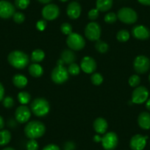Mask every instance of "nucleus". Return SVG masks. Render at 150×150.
Masks as SVG:
<instances>
[{
    "instance_id": "obj_1",
    "label": "nucleus",
    "mask_w": 150,
    "mask_h": 150,
    "mask_svg": "<svg viewBox=\"0 0 150 150\" xmlns=\"http://www.w3.org/2000/svg\"><path fill=\"white\" fill-rule=\"evenodd\" d=\"M45 132V125L39 121H32L28 122L24 127V134L30 139L41 138Z\"/></svg>"
},
{
    "instance_id": "obj_2",
    "label": "nucleus",
    "mask_w": 150,
    "mask_h": 150,
    "mask_svg": "<svg viewBox=\"0 0 150 150\" xmlns=\"http://www.w3.org/2000/svg\"><path fill=\"white\" fill-rule=\"evenodd\" d=\"M8 60L10 64L15 69H23L28 65L29 57L24 52L15 50L8 54Z\"/></svg>"
},
{
    "instance_id": "obj_3",
    "label": "nucleus",
    "mask_w": 150,
    "mask_h": 150,
    "mask_svg": "<svg viewBox=\"0 0 150 150\" xmlns=\"http://www.w3.org/2000/svg\"><path fill=\"white\" fill-rule=\"evenodd\" d=\"M32 112L38 117H44L50 112V105L48 101L44 98H36L30 105Z\"/></svg>"
},
{
    "instance_id": "obj_4",
    "label": "nucleus",
    "mask_w": 150,
    "mask_h": 150,
    "mask_svg": "<svg viewBox=\"0 0 150 150\" xmlns=\"http://www.w3.org/2000/svg\"><path fill=\"white\" fill-rule=\"evenodd\" d=\"M68 47L74 51H79L83 50L86 46V41L83 36L77 33H71L69 35L66 39Z\"/></svg>"
},
{
    "instance_id": "obj_5",
    "label": "nucleus",
    "mask_w": 150,
    "mask_h": 150,
    "mask_svg": "<svg viewBox=\"0 0 150 150\" xmlns=\"http://www.w3.org/2000/svg\"><path fill=\"white\" fill-rule=\"evenodd\" d=\"M117 17L122 22L127 24H134L138 20V14L130 8H122L118 11Z\"/></svg>"
},
{
    "instance_id": "obj_6",
    "label": "nucleus",
    "mask_w": 150,
    "mask_h": 150,
    "mask_svg": "<svg viewBox=\"0 0 150 150\" xmlns=\"http://www.w3.org/2000/svg\"><path fill=\"white\" fill-rule=\"evenodd\" d=\"M69 71L63 66H57L52 70L51 78L56 84H63L69 79Z\"/></svg>"
},
{
    "instance_id": "obj_7",
    "label": "nucleus",
    "mask_w": 150,
    "mask_h": 150,
    "mask_svg": "<svg viewBox=\"0 0 150 150\" xmlns=\"http://www.w3.org/2000/svg\"><path fill=\"white\" fill-rule=\"evenodd\" d=\"M102 146L105 150H114L119 144V138L114 132H107L102 137Z\"/></svg>"
},
{
    "instance_id": "obj_8",
    "label": "nucleus",
    "mask_w": 150,
    "mask_h": 150,
    "mask_svg": "<svg viewBox=\"0 0 150 150\" xmlns=\"http://www.w3.org/2000/svg\"><path fill=\"white\" fill-rule=\"evenodd\" d=\"M101 27L98 23L90 22L86 25L85 29L86 37L91 41H96L99 40L101 36Z\"/></svg>"
},
{
    "instance_id": "obj_9",
    "label": "nucleus",
    "mask_w": 150,
    "mask_h": 150,
    "mask_svg": "<svg viewBox=\"0 0 150 150\" xmlns=\"http://www.w3.org/2000/svg\"><path fill=\"white\" fill-rule=\"evenodd\" d=\"M133 68L138 74H145L150 68V60L146 56H137L133 61Z\"/></svg>"
},
{
    "instance_id": "obj_10",
    "label": "nucleus",
    "mask_w": 150,
    "mask_h": 150,
    "mask_svg": "<svg viewBox=\"0 0 150 150\" xmlns=\"http://www.w3.org/2000/svg\"><path fill=\"white\" fill-rule=\"evenodd\" d=\"M149 91L144 86H138L132 93V102L137 105H141L148 99Z\"/></svg>"
},
{
    "instance_id": "obj_11",
    "label": "nucleus",
    "mask_w": 150,
    "mask_h": 150,
    "mask_svg": "<svg viewBox=\"0 0 150 150\" xmlns=\"http://www.w3.org/2000/svg\"><path fill=\"white\" fill-rule=\"evenodd\" d=\"M60 15V9L58 6L54 4H49L46 5L42 10V16L47 21H52L56 19Z\"/></svg>"
},
{
    "instance_id": "obj_12",
    "label": "nucleus",
    "mask_w": 150,
    "mask_h": 150,
    "mask_svg": "<svg viewBox=\"0 0 150 150\" xmlns=\"http://www.w3.org/2000/svg\"><path fill=\"white\" fill-rule=\"evenodd\" d=\"M14 5L8 1L1 0L0 1V18L8 19L13 17L16 13Z\"/></svg>"
},
{
    "instance_id": "obj_13",
    "label": "nucleus",
    "mask_w": 150,
    "mask_h": 150,
    "mask_svg": "<svg viewBox=\"0 0 150 150\" xmlns=\"http://www.w3.org/2000/svg\"><path fill=\"white\" fill-rule=\"evenodd\" d=\"M148 136L136 134L132 137L129 141V147L132 150H143L146 145Z\"/></svg>"
},
{
    "instance_id": "obj_14",
    "label": "nucleus",
    "mask_w": 150,
    "mask_h": 150,
    "mask_svg": "<svg viewBox=\"0 0 150 150\" xmlns=\"http://www.w3.org/2000/svg\"><path fill=\"white\" fill-rule=\"evenodd\" d=\"M30 116H31L30 110L26 105H21L18 107L15 112L16 119L18 123H26L30 119Z\"/></svg>"
},
{
    "instance_id": "obj_15",
    "label": "nucleus",
    "mask_w": 150,
    "mask_h": 150,
    "mask_svg": "<svg viewBox=\"0 0 150 150\" xmlns=\"http://www.w3.org/2000/svg\"><path fill=\"white\" fill-rule=\"evenodd\" d=\"M132 34L136 39L145 41L149 38L150 30L144 25H136L132 28Z\"/></svg>"
},
{
    "instance_id": "obj_16",
    "label": "nucleus",
    "mask_w": 150,
    "mask_h": 150,
    "mask_svg": "<svg viewBox=\"0 0 150 150\" xmlns=\"http://www.w3.org/2000/svg\"><path fill=\"white\" fill-rule=\"evenodd\" d=\"M80 67L85 73L92 74L96 71L97 65H96V61L93 57L86 56L82 59Z\"/></svg>"
},
{
    "instance_id": "obj_17",
    "label": "nucleus",
    "mask_w": 150,
    "mask_h": 150,
    "mask_svg": "<svg viewBox=\"0 0 150 150\" xmlns=\"http://www.w3.org/2000/svg\"><path fill=\"white\" fill-rule=\"evenodd\" d=\"M82 8L80 4L77 2H71L69 4L66 10L67 15L71 19H77L81 14Z\"/></svg>"
},
{
    "instance_id": "obj_18",
    "label": "nucleus",
    "mask_w": 150,
    "mask_h": 150,
    "mask_svg": "<svg viewBox=\"0 0 150 150\" xmlns=\"http://www.w3.org/2000/svg\"><path fill=\"white\" fill-rule=\"evenodd\" d=\"M93 129L98 134H105L108 129V125L107 121L103 118H97L93 122Z\"/></svg>"
},
{
    "instance_id": "obj_19",
    "label": "nucleus",
    "mask_w": 150,
    "mask_h": 150,
    "mask_svg": "<svg viewBox=\"0 0 150 150\" xmlns=\"http://www.w3.org/2000/svg\"><path fill=\"white\" fill-rule=\"evenodd\" d=\"M138 124L143 129H150V113L149 112H142L138 117Z\"/></svg>"
},
{
    "instance_id": "obj_20",
    "label": "nucleus",
    "mask_w": 150,
    "mask_h": 150,
    "mask_svg": "<svg viewBox=\"0 0 150 150\" xmlns=\"http://www.w3.org/2000/svg\"><path fill=\"white\" fill-rule=\"evenodd\" d=\"M61 59L65 64L70 65L76 60V54L71 50H65L61 53Z\"/></svg>"
},
{
    "instance_id": "obj_21",
    "label": "nucleus",
    "mask_w": 150,
    "mask_h": 150,
    "mask_svg": "<svg viewBox=\"0 0 150 150\" xmlns=\"http://www.w3.org/2000/svg\"><path fill=\"white\" fill-rule=\"evenodd\" d=\"M28 80H27V77L23 74H18L14 75L13 77V83L16 87L18 88H24L26 87L27 85Z\"/></svg>"
},
{
    "instance_id": "obj_22",
    "label": "nucleus",
    "mask_w": 150,
    "mask_h": 150,
    "mask_svg": "<svg viewBox=\"0 0 150 150\" xmlns=\"http://www.w3.org/2000/svg\"><path fill=\"white\" fill-rule=\"evenodd\" d=\"M96 9L101 12L108 11L112 6V0H96Z\"/></svg>"
},
{
    "instance_id": "obj_23",
    "label": "nucleus",
    "mask_w": 150,
    "mask_h": 150,
    "mask_svg": "<svg viewBox=\"0 0 150 150\" xmlns=\"http://www.w3.org/2000/svg\"><path fill=\"white\" fill-rule=\"evenodd\" d=\"M29 73L32 77H41L44 74V69L42 66H40L38 63H33L29 66Z\"/></svg>"
},
{
    "instance_id": "obj_24",
    "label": "nucleus",
    "mask_w": 150,
    "mask_h": 150,
    "mask_svg": "<svg viewBox=\"0 0 150 150\" xmlns=\"http://www.w3.org/2000/svg\"><path fill=\"white\" fill-rule=\"evenodd\" d=\"M11 140V133L8 129L0 130V146L7 145Z\"/></svg>"
},
{
    "instance_id": "obj_25",
    "label": "nucleus",
    "mask_w": 150,
    "mask_h": 150,
    "mask_svg": "<svg viewBox=\"0 0 150 150\" xmlns=\"http://www.w3.org/2000/svg\"><path fill=\"white\" fill-rule=\"evenodd\" d=\"M45 57V53L41 50H35L32 52L31 60L33 63H40Z\"/></svg>"
},
{
    "instance_id": "obj_26",
    "label": "nucleus",
    "mask_w": 150,
    "mask_h": 150,
    "mask_svg": "<svg viewBox=\"0 0 150 150\" xmlns=\"http://www.w3.org/2000/svg\"><path fill=\"white\" fill-rule=\"evenodd\" d=\"M31 99V96L28 92L21 91L18 94V100L21 105H27Z\"/></svg>"
},
{
    "instance_id": "obj_27",
    "label": "nucleus",
    "mask_w": 150,
    "mask_h": 150,
    "mask_svg": "<svg viewBox=\"0 0 150 150\" xmlns=\"http://www.w3.org/2000/svg\"><path fill=\"white\" fill-rule=\"evenodd\" d=\"M95 48H96V51L99 52V53H106L109 49V47L107 43L104 42L101 40H98L95 44Z\"/></svg>"
},
{
    "instance_id": "obj_28",
    "label": "nucleus",
    "mask_w": 150,
    "mask_h": 150,
    "mask_svg": "<svg viewBox=\"0 0 150 150\" xmlns=\"http://www.w3.org/2000/svg\"><path fill=\"white\" fill-rule=\"evenodd\" d=\"M116 38L120 42H126L129 38V33L127 30H122L116 35Z\"/></svg>"
},
{
    "instance_id": "obj_29",
    "label": "nucleus",
    "mask_w": 150,
    "mask_h": 150,
    "mask_svg": "<svg viewBox=\"0 0 150 150\" xmlns=\"http://www.w3.org/2000/svg\"><path fill=\"white\" fill-rule=\"evenodd\" d=\"M68 71H69V74L72 75V76H77V75H78L80 74V67L77 63H73L69 65Z\"/></svg>"
},
{
    "instance_id": "obj_30",
    "label": "nucleus",
    "mask_w": 150,
    "mask_h": 150,
    "mask_svg": "<svg viewBox=\"0 0 150 150\" xmlns=\"http://www.w3.org/2000/svg\"><path fill=\"white\" fill-rule=\"evenodd\" d=\"M91 83L93 85H95V86H99L103 82V77H102L101 74L95 73L91 75Z\"/></svg>"
},
{
    "instance_id": "obj_31",
    "label": "nucleus",
    "mask_w": 150,
    "mask_h": 150,
    "mask_svg": "<svg viewBox=\"0 0 150 150\" xmlns=\"http://www.w3.org/2000/svg\"><path fill=\"white\" fill-rule=\"evenodd\" d=\"M128 83H129V85L131 87L136 88L139 86L140 83H141V78H140L138 75L133 74L129 78Z\"/></svg>"
},
{
    "instance_id": "obj_32",
    "label": "nucleus",
    "mask_w": 150,
    "mask_h": 150,
    "mask_svg": "<svg viewBox=\"0 0 150 150\" xmlns=\"http://www.w3.org/2000/svg\"><path fill=\"white\" fill-rule=\"evenodd\" d=\"M30 0H15V5L17 8L24 10L29 6Z\"/></svg>"
},
{
    "instance_id": "obj_33",
    "label": "nucleus",
    "mask_w": 150,
    "mask_h": 150,
    "mask_svg": "<svg viewBox=\"0 0 150 150\" xmlns=\"http://www.w3.org/2000/svg\"><path fill=\"white\" fill-rule=\"evenodd\" d=\"M117 18L118 17L117 16H116V14L114 13L111 12L108 13V14L105 15L104 20H105V22L108 23V24H113V23L116 22Z\"/></svg>"
},
{
    "instance_id": "obj_34",
    "label": "nucleus",
    "mask_w": 150,
    "mask_h": 150,
    "mask_svg": "<svg viewBox=\"0 0 150 150\" xmlns=\"http://www.w3.org/2000/svg\"><path fill=\"white\" fill-rule=\"evenodd\" d=\"M38 148H39V145L35 139H30V141H27L26 144L27 150H38Z\"/></svg>"
},
{
    "instance_id": "obj_35",
    "label": "nucleus",
    "mask_w": 150,
    "mask_h": 150,
    "mask_svg": "<svg viewBox=\"0 0 150 150\" xmlns=\"http://www.w3.org/2000/svg\"><path fill=\"white\" fill-rule=\"evenodd\" d=\"M60 30L63 34L69 35L72 33V26L69 23H63L61 24Z\"/></svg>"
},
{
    "instance_id": "obj_36",
    "label": "nucleus",
    "mask_w": 150,
    "mask_h": 150,
    "mask_svg": "<svg viewBox=\"0 0 150 150\" xmlns=\"http://www.w3.org/2000/svg\"><path fill=\"white\" fill-rule=\"evenodd\" d=\"M13 21L16 23H17V24H21L25 20V16H24V15L22 13L16 12L13 16Z\"/></svg>"
},
{
    "instance_id": "obj_37",
    "label": "nucleus",
    "mask_w": 150,
    "mask_h": 150,
    "mask_svg": "<svg viewBox=\"0 0 150 150\" xmlns=\"http://www.w3.org/2000/svg\"><path fill=\"white\" fill-rule=\"evenodd\" d=\"M2 105L6 108H11L14 105V99L11 96H6L2 100Z\"/></svg>"
},
{
    "instance_id": "obj_38",
    "label": "nucleus",
    "mask_w": 150,
    "mask_h": 150,
    "mask_svg": "<svg viewBox=\"0 0 150 150\" xmlns=\"http://www.w3.org/2000/svg\"><path fill=\"white\" fill-rule=\"evenodd\" d=\"M88 18L90 20H92V21L96 20L99 17V11L96 8V9H91L88 12Z\"/></svg>"
},
{
    "instance_id": "obj_39",
    "label": "nucleus",
    "mask_w": 150,
    "mask_h": 150,
    "mask_svg": "<svg viewBox=\"0 0 150 150\" xmlns=\"http://www.w3.org/2000/svg\"><path fill=\"white\" fill-rule=\"evenodd\" d=\"M76 145L72 141H67L63 145V149L64 150H75Z\"/></svg>"
},
{
    "instance_id": "obj_40",
    "label": "nucleus",
    "mask_w": 150,
    "mask_h": 150,
    "mask_svg": "<svg viewBox=\"0 0 150 150\" xmlns=\"http://www.w3.org/2000/svg\"><path fill=\"white\" fill-rule=\"evenodd\" d=\"M46 27H47V22L44 20H39L36 24V28L39 31H43L45 30Z\"/></svg>"
},
{
    "instance_id": "obj_41",
    "label": "nucleus",
    "mask_w": 150,
    "mask_h": 150,
    "mask_svg": "<svg viewBox=\"0 0 150 150\" xmlns=\"http://www.w3.org/2000/svg\"><path fill=\"white\" fill-rule=\"evenodd\" d=\"M42 150H60V147H59L58 146L56 145V144H50L45 146L43 148Z\"/></svg>"
},
{
    "instance_id": "obj_42",
    "label": "nucleus",
    "mask_w": 150,
    "mask_h": 150,
    "mask_svg": "<svg viewBox=\"0 0 150 150\" xmlns=\"http://www.w3.org/2000/svg\"><path fill=\"white\" fill-rule=\"evenodd\" d=\"M5 96V88L2 83H0V102L3 100Z\"/></svg>"
},
{
    "instance_id": "obj_43",
    "label": "nucleus",
    "mask_w": 150,
    "mask_h": 150,
    "mask_svg": "<svg viewBox=\"0 0 150 150\" xmlns=\"http://www.w3.org/2000/svg\"><path fill=\"white\" fill-rule=\"evenodd\" d=\"M138 2L145 6H150V0H138Z\"/></svg>"
},
{
    "instance_id": "obj_44",
    "label": "nucleus",
    "mask_w": 150,
    "mask_h": 150,
    "mask_svg": "<svg viewBox=\"0 0 150 150\" xmlns=\"http://www.w3.org/2000/svg\"><path fill=\"white\" fill-rule=\"evenodd\" d=\"M93 141L96 143H99V142H101L102 141V137L99 136V135H96L93 136Z\"/></svg>"
},
{
    "instance_id": "obj_45",
    "label": "nucleus",
    "mask_w": 150,
    "mask_h": 150,
    "mask_svg": "<svg viewBox=\"0 0 150 150\" xmlns=\"http://www.w3.org/2000/svg\"><path fill=\"white\" fill-rule=\"evenodd\" d=\"M4 126H5V121L4 119L0 116V130H2L3 129Z\"/></svg>"
},
{
    "instance_id": "obj_46",
    "label": "nucleus",
    "mask_w": 150,
    "mask_h": 150,
    "mask_svg": "<svg viewBox=\"0 0 150 150\" xmlns=\"http://www.w3.org/2000/svg\"><path fill=\"white\" fill-rule=\"evenodd\" d=\"M146 109L148 110L149 111H150V99L146 101Z\"/></svg>"
},
{
    "instance_id": "obj_47",
    "label": "nucleus",
    "mask_w": 150,
    "mask_h": 150,
    "mask_svg": "<svg viewBox=\"0 0 150 150\" xmlns=\"http://www.w3.org/2000/svg\"><path fill=\"white\" fill-rule=\"evenodd\" d=\"M38 1L42 4H48L51 2L52 0H38Z\"/></svg>"
},
{
    "instance_id": "obj_48",
    "label": "nucleus",
    "mask_w": 150,
    "mask_h": 150,
    "mask_svg": "<svg viewBox=\"0 0 150 150\" xmlns=\"http://www.w3.org/2000/svg\"><path fill=\"white\" fill-rule=\"evenodd\" d=\"M2 150H16L15 149L12 148V147H6V148L3 149Z\"/></svg>"
},
{
    "instance_id": "obj_49",
    "label": "nucleus",
    "mask_w": 150,
    "mask_h": 150,
    "mask_svg": "<svg viewBox=\"0 0 150 150\" xmlns=\"http://www.w3.org/2000/svg\"><path fill=\"white\" fill-rule=\"evenodd\" d=\"M60 2H67L68 0H60Z\"/></svg>"
},
{
    "instance_id": "obj_50",
    "label": "nucleus",
    "mask_w": 150,
    "mask_h": 150,
    "mask_svg": "<svg viewBox=\"0 0 150 150\" xmlns=\"http://www.w3.org/2000/svg\"><path fill=\"white\" fill-rule=\"evenodd\" d=\"M149 83H150V74H149Z\"/></svg>"
}]
</instances>
